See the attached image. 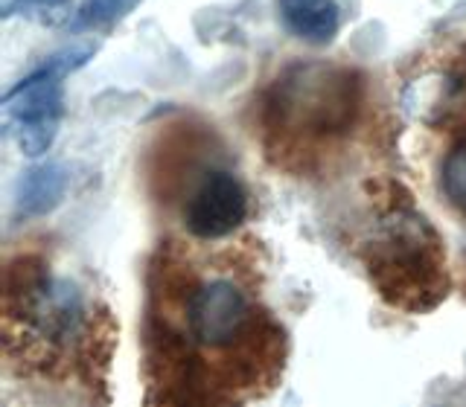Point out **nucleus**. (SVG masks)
Wrapping results in <instances>:
<instances>
[{
    "mask_svg": "<svg viewBox=\"0 0 466 407\" xmlns=\"http://www.w3.org/2000/svg\"><path fill=\"white\" fill-rule=\"evenodd\" d=\"M364 265L393 309L422 314L437 309L449 294L443 242L417 213L393 210L368 242Z\"/></svg>",
    "mask_w": 466,
    "mask_h": 407,
    "instance_id": "1",
    "label": "nucleus"
},
{
    "mask_svg": "<svg viewBox=\"0 0 466 407\" xmlns=\"http://www.w3.org/2000/svg\"><path fill=\"white\" fill-rule=\"evenodd\" d=\"M364 82L356 70L324 62L289 67L266 99V123L289 140H329L356 125Z\"/></svg>",
    "mask_w": 466,
    "mask_h": 407,
    "instance_id": "2",
    "label": "nucleus"
},
{
    "mask_svg": "<svg viewBox=\"0 0 466 407\" xmlns=\"http://www.w3.org/2000/svg\"><path fill=\"white\" fill-rule=\"evenodd\" d=\"M91 55L94 47H73L67 53H58L4 96L6 125L21 154L41 157L50 152L65 114L62 79L67 73L79 70Z\"/></svg>",
    "mask_w": 466,
    "mask_h": 407,
    "instance_id": "3",
    "label": "nucleus"
},
{
    "mask_svg": "<svg viewBox=\"0 0 466 407\" xmlns=\"http://www.w3.org/2000/svg\"><path fill=\"white\" fill-rule=\"evenodd\" d=\"M187 332L204 349H239L266 320V312H257L245 291L230 280L198 283L184 300Z\"/></svg>",
    "mask_w": 466,
    "mask_h": 407,
    "instance_id": "4",
    "label": "nucleus"
},
{
    "mask_svg": "<svg viewBox=\"0 0 466 407\" xmlns=\"http://www.w3.org/2000/svg\"><path fill=\"white\" fill-rule=\"evenodd\" d=\"M248 218V193L230 172H208L184 207V227L201 242L225 239Z\"/></svg>",
    "mask_w": 466,
    "mask_h": 407,
    "instance_id": "5",
    "label": "nucleus"
},
{
    "mask_svg": "<svg viewBox=\"0 0 466 407\" xmlns=\"http://www.w3.org/2000/svg\"><path fill=\"white\" fill-rule=\"evenodd\" d=\"M277 9L289 33L306 44H329L341 26V9L335 0H277Z\"/></svg>",
    "mask_w": 466,
    "mask_h": 407,
    "instance_id": "6",
    "label": "nucleus"
},
{
    "mask_svg": "<svg viewBox=\"0 0 466 407\" xmlns=\"http://www.w3.org/2000/svg\"><path fill=\"white\" fill-rule=\"evenodd\" d=\"M65 189H67V172L62 164H38L21 178L18 195H15V210L24 218L44 215L62 204Z\"/></svg>",
    "mask_w": 466,
    "mask_h": 407,
    "instance_id": "7",
    "label": "nucleus"
},
{
    "mask_svg": "<svg viewBox=\"0 0 466 407\" xmlns=\"http://www.w3.org/2000/svg\"><path fill=\"white\" fill-rule=\"evenodd\" d=\"M443 193L451 207L466 218V143L455 145L443 160Z\"/></svg>",
    "mask_w": 466,
    "mask_h": 407,
    "instance_id": "8",
    "label": "nucleus"
},
{
    "mask_svg": "<svg viewBox=\"0 0 466 407\" xmlns=\"http://www.w3.org/2000/svg\"><path fill=\"white\" fill-rule=\"evenodd\" d=\"M137 0H85L76 12V24L79 26H102V24H111L116 18L135 6Z\"/></svg>",
    "mask_w": 466,
    "mask_h": 407,
    "instance_id": "9",
    "label": "nucleus"
},
{
    "mask_svg": "<svg viewBox=\"0 0 466 407\" xmlns=\"http://www.w3.org/2000/svg\"><path fill=\"white\" fill-rule=\"evenodd\" d=\"M35 6V9H47V12H58L67 6V0H4V15H15L18 6Z\"/></svg>",
    "mask_w": 466,
    "mask_h": 407,
    "instance_id": "10",
    "label": "nucleus"
}]
</instances>
